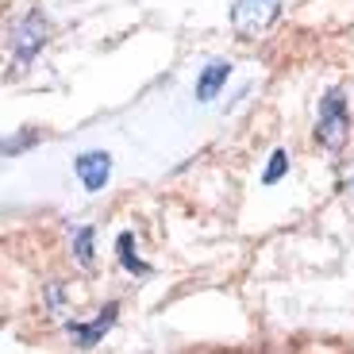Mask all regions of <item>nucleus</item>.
Returning a JSON list of instances; mask_svg holds the SVG:
<instances>
[{"mask_svg":"<svg viewBox=\"0 0 354 354\" xmlns=\"http://www.w3.org/2000/svg\"><path fill=\"white\" fill-rule=\"evenodd\" d=\"M39 139H43V131H39V127H24V131L8 135V139H4V158H19V154H24L27 147H35Z\"/></svg>","mask_w":354,"mask_h":354,"instance_id":"9","label":"nucleus"},{"mask_svg":"<svg viewBox=\"0 0 354 354\" xmlns=\"http://www.w3.org/2000/svg\"><path fill=\"white\" fill-rule=\"evenodd\" d=\"M351 135V100L343 88H328L316 104V142L324 151H339Z\"/></svg>","mask_w":354,"mask_h":354,"instance_id":"1","label":"nucleus"},{"mask_svg":"<svg viewBox=\"0 0 354 354\" xmlns=\"http://www.w3.org/2000/svg\"><path fill=\"white\" fill-rule=\"evenodd\" d=\"M73 174H77L85 193H104L112 181V154L108 151H81L73 158Z\"/></svg>","mask_w":354,"mask_h":354,"instance_id":"5","label":"nucleus"},{"mask_svg":"<svg viewBox=\"0 0 354 354\" xmlns=\"http://www.w3.org/2000/svg\"><path fill=\"white\" fill-rule=\"evenodd\" d=\"M115 258H120V270L131 274V277H151L154 274V266L139 258V247H135L131 231H120V235H115Z\"/></svg>","mask_w":354,"mask_h":354,"instance_id":"7","label":"nucleus"},{"mask_svg":"<svg viewBox=\"0 0 354 354\" xmlns=\"http://www.w3.org/2000/svg\"><path fill=\"white\" fill-rule=\"evenodd\" d=\"M285 174H289V151H285V147H277V151L270 154V162H266V169H262V185L266 189L277 185Z\"/></svg>","mask_w":354,"mask_h":354,"instance_id":"10","label":"nucleus"},{"mask_svg":"<svg viewBox=\"0 0 354 354\" xmlns=\"http://www.w3.org/2000/svg\"><path fill=\"white\" fill-rule=\"evenodd\" d=\"M281 16V0H235L227 8V24L239 39H258Z\"/></svg>","mask_w":354,"mask_h":354,"instance_id":"2","label":"nucleus"},{"mask_svg":"<svg viewBox=\"0 0 354 354\" xmlns=\"http://www.w3.org/2000/svg\"><path fill=\"white\" fill-rule=\"evenodd\" d=\"M115 319H120V301H108L93 319H66V335L73 339V346L93 351L97 343H104V335L115 328Z\"/></svg>","mask_w":354,"mask_h":354,"instance_id":"4","label":"nucleus"},{"mask_svg":"<svg viewBox=\"0 0 354 354\" xmlns=\"http://www.w3.org/2000/svg\"><path fill=\"white\" fill-rule=\"evenodd\" d=\"M46 304H50L54 316H62V312H66V292H62V281H50V285H46Z\"/></svg>","mask_w":354,"mask_h":354,"instance_id":"11","label":"nucleus"},{"mask_svg":"<svg viewBox=\"0 0 354 354\" xmlns=\"http://www.w3.org/2000/svg\"><path fill=\"white\" fill-rule=\"evenodd\" d=\"M227 81H231V62H227V58H212V62H208L201 73H196V85H193L196 104H212Z\"/></svg>","mask_w":354,"mask_h":354,"instance_id":"6","label":"nucleus"},{"mask_svg":"<svg viewBox=\"0 0 354 354\" xmlns=\"http://www.w3.org/2000/svg\"><path fill=\"white\" fill-rule=\"evenodd\" d=\"M46 39H50V19H46L43 8H31L24 12V16L16 19V27H12V58L16 62H35V54L46 46Z\"/></svg>","mask_w":354,"mask_h":354,"instance_id":"3","label":"nucleus"},{"mask_svg":"<svg viewBox=\"0 0 354 354\" xmlns=\"http://www.w3.org/2000/svg\"><path fill=\"white\" fill-rule=\"evenodd\" d=\"M73 258H77L81 270H88V266L97 262V227L93 223L73 227Z\"/></svg>","mask_w":354,"mask_h":354,"instance_id":"8","label":"nucleus"}]
</instances>
